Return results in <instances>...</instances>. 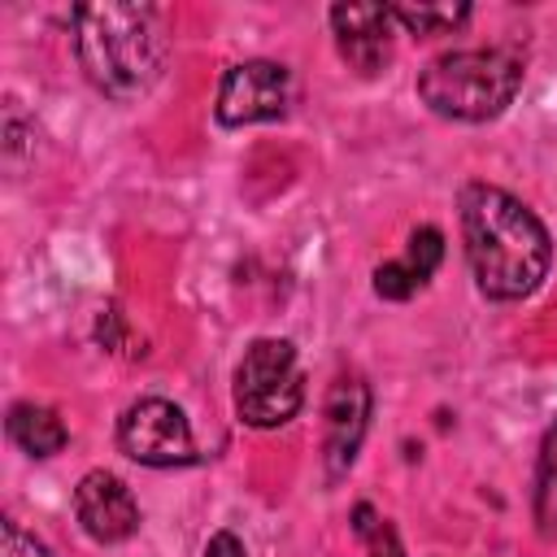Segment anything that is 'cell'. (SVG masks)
<instances>
[{
    "label": "cell",
    "instance_id": "6da1fadb",
    "mask_svg": "<svg viewBox=\"0 0 557 557\" xmlns=\"http://www.w3.org/2000/svg\"><path fill=\"white\" fill-rule=\"evenodd\" d=\"M461 239L474 283L492 300L531 296L553 261V239L544 222L509 191L470 183L461 191Z\"/></svg>",
    "mask_w": 557,
    "mask_h": 557
},
{
    "label": "cell",
    "instance_id": "7a4b0ae2",
    "mask_svg": "<svg viewBox=\"0 0 557 557\" xmlns=\"http://www.w3.org/2000/svg\"><path fill=\"white\" fill-rule=\"evenodd\" d=\"M74 52L83 74L113 100H139L165 70L170 35L152 4H78Z\"/></svg>",
    "mask_w": 557,
    "mask_h": 557
},
{
    "label": "cell",
    "instance_id": "3957f363",
    "mask_svg": "<svg viewBox=\"0 0 557 557\" xmlns=\"http://www.w3.org/2000/svg\"><path fill=\"white\" fill-rule=\"evenodd\" d=\"M522 87V61L505 48H461L435 57L418 74V96L431 113L453 122H487Z\"/></svg>",
    "mask_w": 557,
    "mask_h": 557
},
{
    "label": "cell",
    "instance_id": "277c9868",
    "mask_svg": "<svg viewBox=\"0 0 557 557\" xmlns=\"http://www.w3.org/2000/svg\"><path fill=\"white\" fill-rule=\"evenodd\" d=\"M305 379L287 339H257L235 366V413L248 426H283L300 413Z\"/></svg>",
    "mask_w": 557,
    "mask_h": 557
},
{
    "label": "cell",
    "instance_id": "5b68a950",
    "mask_svg": "<svg viewBox=\"0 0 557 557\" xmlns=\"http://www.w3.org/2000/svg\"><path fill=\"white\" fill-rule=\"evenodd\" d=\"M117 448L139 461V466H187L196 461V440H191V426L183 418L178 405L161 400V396H148V400H135L122 418H117Z\"/></svg>",
    "mask_w": 557,
    "mask_h": 557
},
{
    "label": "cell",
    "instance_id": "8992f818",
    "mask_svg": "<svg viewBox=\"0 0 557 557\" xmlns=\"http://www.w3.org/2000/svg\"><path fill=\"white\" fill-rule=\"evenodd\" d=\"M287 70L278 61H239L226 70L218 87V122L222 126H248L270 122L287 109Z\"/></svg>",
    "mask_w": 557,
    "mask_h": 557
},
{
    "label": "cell",
    "instance_id": "52a82bcc",
    "mask_svg": "<svg viewBox=\"0 0 557 557\" xmlns=\"http://www.w3.org/2000/svg\"><path fill=\"white\" fill-rule=\"evenodd\" d=\"M74 513H78V527L96 544H122L139 527V505H135L131 487L117 474H109V470H91V474L78 479Z\"/></svg>",
    "mask_w": 557,
    "mask_h": 557
},
{
    "label": "cell",
    "instance_id": "ba28073f",
    "mask_svg": "<svg viewBox=\"0 0 557 557\" xmlns=\"http://www.w3.org/2000/svg\"><path fill=\"white\" fill-rule=\"evenodd\" d=\"M392 4H335L331 30L339 44V57L357 74H379L392 61Z\"/></svg>",
    "mask_w": 557,
    "mask_h": 557
},
{
    "label": "cell",
    "instance_id": "9c48e42d",
    "mask_svg": "<svg viewBox=\"0 0 557 557\" xmlns=\"http://www.w3.org/2000/svg\"><path fill=\"white\" fill-rule=\"evenodd\" d=\"M370 422V387L361 379H335L331 396H326V470L331 479H339L366 435Z\"/></svg>",
    "mask_w": 557,
    "mask_h": 557
},
{
    "label": "cell",
    "instance_id": "30bf717a",
    "mask_svg": "<svg viewBox=\"0 0 557 557\" xmlns=\"http://www.w3.org/2000/svg\"><path fill=\"white\" fill-rule=\"evenodd\" d=\"M9 440H13L22 453H30V457H52V453L65 448L70 435H65V422H61L48 405L22 400V405L9 409Z\"/></svg>",
    "mask_w": 557,
    "mask_h": 557
},
{
    "label": "cell",
    "instance_id": "8fae6325",
    "mask_svg": "<svg viewBox=\"0 0 557 557\" xmlns=\"http://www.w3.org/2000/svg\"><path fill=\"white\" fill-rule=\"evenodd\" d=\"M535 522L544 535H557V422L544 435L540 470H535Z\"/></svg>",
    "mask_w": 557,
    "mask_h": 557
},
{
    "label": "cell",
    "instance_id": "7c38bea8",
    "mask_svg": "<svg viewBox=\"0 0 557 557\" xmlns=\"http://www.w3.org/2000/svg\"><path fill=\"white\" fill-rule=\"evenodd\" d=\"M392 17L409 35H444L470 17L466 4H392Z\"/></svg>",
    "mask_w": 557,
    "mask_h": 557
},
{
    "label": "cell",
    "instance_id": "4fadbf2b",
    "mask_svg": "<svg viewBox=\"0 0 557 557\" xmlns=\"http://www.w3.org/2000/svg\"><path fill=\"white\" fill-rule=\"evenodd\" d=\"M440 257H444V235L435 231V226H418L413 235H409V252H405V274L422 287L431 274H435V265H440Z\"/></svg>",
    "mask_w": 557,
    "mask_h": 557
},
{
    "label": "cell",
    "instance_id": "5bb4252c",
    "mask_svg": "<svg viewBox=\"0 0 557 557\" xmlns=\"http://www.w3.org/2000/svg\"><path fill=\"white\" fill-rule=\"evenodd\" d=\"M352 531L366 540L370 557H405V548H400L396 531H392V527H387L370 505H357V509H352Z\"/></svg>",
    "mask_w": 557,
    "mask_h": 557
},
{
    "label": "cell",
    "instance_id": "9a60e30c",
    "mask_svg": "<svg viewBox=\"0 0 557 557\" xmlns=\"http://www.w3.org/2000/svg\"><path fill=\"white\" fill-rule=\"evenodd\" d=\"M374 292H379L383 300H409V296L418 292V283L405 274L400 261H387V265L374 270Z\"/></svg>",
    "mask_w": 557,
    "mask_h": 557
},
{
    "label": "cell",
    "instance_id": "2e32d148",
    "mask_svg": "<svg viewBox=\"0 0 557 557\" xmlns=\"http://www.w3.org/2000/svg\"><path fill=\"white\" fill-rule=\"evenodd\" d=\"M0 557H52L35 535H26L13 518L0 522Z\"/></svg>",
    "mask_w": 557,
    "mask_h": 557
},
{
    "label": "cell",
    "instance_id": "e0dca14e",
    "mask_svg": "<svg viewBox=\"0 0 557 557\" xmlns=\"http://www.w3.org/2000/svg\"><path fill=\"white\" fill-rule=\"evenodd\" d=\"M205 557H244V544H239L231 531H218V535L205 544Z\"/></svg>",
    "mask_w": 557,
    "mask_h": 557
}]
</instances>
